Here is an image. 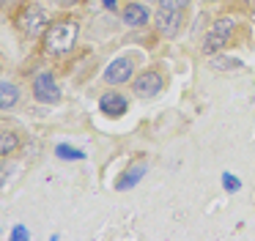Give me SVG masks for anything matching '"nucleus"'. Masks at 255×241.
<instances>
[{"mask_svg":"<svg viewBox=\"0 0 255 241\" xmlns=\"http://www.w3.org/2000/svg\"><path fill=\"white\" fill-rule=\"evenodd\" d=\"M178 25H181V11H173V8H159L156 11V27H159L162 36L173 38L178 33Z\"/></svg>","mask_w":255,"mask_h":241,"instance_id":"7","label":"nucleus"},{"mask_svg":"<svg viewBox=\"0 0 255 241\" xmlns=\"http://www.w3.org/2000/svg\"><path fill=\"white\" fill-rule=\"evenodd\" d=\"M105 3V8H110V11H116V0H102Z\"/></svg>","mask_w":255,"mask_h":241,"instance_id":"19","label":"nucleus"},{"mask_svg":"<svg viewBox=\"0 0 255 241\" xmlns=\"http://www.w3.org/2000/svg\"><path fill=\"white\" fill-rule=\"evenodd\" d=\"M17 25H19V30H22L28 38H36L39 33H44L47 27H50V19H47L44 8H39V5H28V8L19 11Z\"/></svg>","mask_w":255,"mask_h":241,"instance_id":"2","label":"nucleus"},{"mask_svg":"<svg viewBox=\"0 0 255 241\" xmlns=\"http://www.w3.org/2000/svg\"><path fill=\"white\" fill-rule=\"evenodd\" d=\"M132 77H134V63L129 58H116L105 69V82H110V85H124Z\"/></svg>","mask_w":255,"mask_h":241,"instance_id":"5","label":"nucleus"},{"mask_svg":"<svg viewBox=\"0 0 255 241\" xmlns=\"http://www.w3.org/2000/svg\"><path fill=\"white\" fill-rule=\"evenodd\" d=\"M33 96L44 104H55L58 99H61V88H58L55 77H52L50 71H44V74H39L33 80Z\"/></svg>","mask_w":255,"mask_h":241,"instance_id":"4","label":"nucleus"},{"mask_svg":"<svg viewBox=\"0 0 255 241\" xmlns=\"http://www.w3.org/2000/svg\"><path fill=\"white\" fill-rule=\"evenodd\" d=\"M80 36V25L74 19H61L44 30V52L47 55H66L74 49Z\"/></svg>","mask_w":255,"mask_h":241,"instance_id":"1","label":"nucleus"},{"mask_svg":"<svg viewBox=\"0 0 255 241\" xmlns=\"http://www.w3.org/2000/svg\"><path fill=\"white\" fill-rule=\"evenodd\" d=\"M99 110L105 115H124L127 113V99H124L121 93L110 91V93H105V96L99 99Z\"/></svg>","mask_w":255,"mask_h":241,"instance_id":"8","label":"nucleus"},{"mask_svg":"<svg viewBox=\"0 0 255 241\" xmlns=\"http://www.w3.org/2000/svg\"><path fill=\"white\" fill-rule=\"evenodd\" d=\"M231 33H233V19H228V16L217 19L214 25H211V30L206 33V38H203V52L206 55H217L228 44Z\"/></svg>","mask_w":255,"mask_h":241,"instance_id":"3","label":"nucleus"},{"mask_svg":"<svg viewBox=\"0 0 255 241\" xmlns=\"http://www.w3.org/2000/svg\"><path fill=\"white\" fill-rule=\"evenodd\" d=\"M132 88H134V93L137 96H156V93L162 91V77H159V71H143V74H137L134 77V82H132Z\"/></svg>","mask_w":255,"mask_h":241,"instance_id":"6","label":"nucleus"},{"mask_svg":"<svg viewBox=\"0 0 255 241\" xmlns=\"http://www.w3.org/2000/svg\"><path fill=\"white\" fill-rule=\"evenodd\" d=\"M11 239H14V241H22V239H30V233H28L25 228H14V230H11Z\"/></svg>","mask_w":255,"mask_h":241,"instance_id":"17","label":"nucleus"},{"mask_svg":"<svg viewBox=\"0 0 255 241\" xmlns=\"http://www.w3.org/2000/svg\"><path fill=\"white\" fill-rule=\"evenodd\" d=\"M211 66H214V69H239L242 60H239V58H214V60H211Z\"/></svg>","mask_w":255,"mask_h":241,"instance_id":"14","label":"nucleus"},{"mask_svg":"<svg viewBox=\"0 0 255 241\" xmlns=\"http://www.w3.org/2000/svg\"><path fill=\"white\" fill-rule=\"evenodd\" d=\"M17 99H19L17 85L3 80V85H0V110H3V113H6V110H11L14 104H17Z\"/></svg>","mask_w":255,"mask_h":241,"instance_id":"11","label":"nucleus"},{"mask_svg":"<svg viewBox=\"0 0 255 241\" xmlns=\"http://www.w3.org/2000/svg\"><path fill=\"white\" fill-rule=\"evenodd\" d=\"M187 0H159V8H173V11H184Z\"/></svg>","mask_w":255,"mask_h":241,"instance_id":"16","label":"nucleus"},{"mask_svg":"<svg viewBox=\"0 0 255 241\" xmlns=\"http://www.w3.org/2000/svg\"><path fill=\"white\" fill-rule=\"evenodd\" d=\"M80 3H83V0H61V5H66V8L69 5H80Z\"/></svg>","mask_w":255,"mask_h":241,"instance_id":"18","label":"nucleus"},{"mask_svg":"<svg viewBox=\"0 0 255 241\" xmlns=\"http://www.w3.org/2000/svg\"><path fill=\"white\" fill-rule=\"evenodd\" d=\"M121 16H124V25H129V27H140V25H145L148 22V8H145L143 3H129L127 8L121 11Z\"/></svg>","mask_w":255,"mask_h":241,"instance_id":"9","label":"nucleus"},{"mask_svg":"<svg viewBox=\"0 0 255 241\" xmlns=\"http://www.w3.org/2000/svg\"><path fill=\"white\" fill-rule=\"evenodd\" d=\"M17 145H19L17 134H14V131H3V140H0V153H3V156H11V153L17 151Z\"/></svg>","mask_w":255,"mask_h":241,"instance_id":"12","label":"nucleus"},{"mask_svg":"<svg viewBox=\"0 0 255 241\" xmlns=\"http://www.w3.org/2000/svg\"><path fill=\"white\" fill-rule=\"evenodd\" d=\"M222 186H225L228 192H239V186H242V184H239V178L233 173H225V175H222Z\"/></svg>","mask_w":255,"mask_h":241,"instance_id":"15","label":"nucleus"},{"mask_svg":"<svg viewBox=\"0 0 255 241\" xmlns=\"http://www.w3.org/2000/svg\"><path fill=\"white\" fill-rule=\"evenodd\" d=\"M55 156L66 159V162H80V159H85V153L80 151V148H72V145H58L55 148Z\"/></svg>","mask_w":255,"mask_h":241,"instance_id":"13","label":"nucleus"},{"mask_svg":"<svg viewBox=\"0 0 255 241\" xmlns=\"http://www.w3.org/2000/svg\"><path fill=\"white\" fill-rule=\"evenodd\" d=\"M145 162H140V164H132V167L127 170V173L121 175V178H118V184H116V189L118 192H127V189H132L134 184H140V178H143L145 175Z\"/></svg>","mask_w":255,"mask_h":241,"instance_id":"10","label":"nucleus"}]
</instances>
